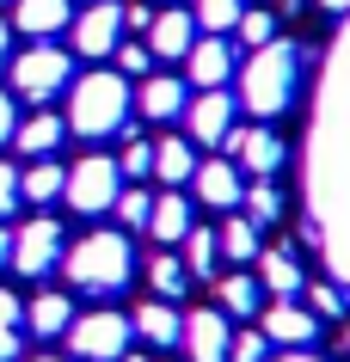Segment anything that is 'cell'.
Here are the masks:
<instances>
[{
    "mask_svg": "<svg viewBox=\"0 0 350 362\" xmlns=\"http://www.w3.org/2000/svg\"><path fill=\"white\" fill-rule=\"evenodd\" d=\"M25 325H31L37 338H62V332L74 325V301H68V295H56V288H43L37 301L25 307Z\"/></svg>",
    "mask_w": 350,
    "mask_h": 362,
    "instance_id": "23",
    "label": "cell"
},
{
    "mask_svg": "<svg viewBox=\"0 0 350 362\" xmlns=\"http://www.w3.org/2000/svg\"><path fill=\"white\" fill-rule=\"evenodd\" d=\"M62 86H68V49H56V43H37V49L13 56V93H19V98H31V105H49Z\"/></svg>",
    "mask_w": 350,
    "mask_h": 362,
    "instance_id": "6",
    "label": "cell"
},
{
    "mask_svg": "<svg viewBox=\"0 0 350 362\" xmlns=\"http://www.w3.org/2000/svg\"><path fill=\"white\" fill-rule=\"evenodd\" d=\"M19 203H25V197H19V166H6V160H0V221L19 209Z\"/></svg>",
    "mask_w": 350,
    "mask_h": 362,
    "instance_id": "38",
    "label": "cell"
},
{
    "mask_svg": "<svg viewBox=\"0 0 350 362\" xmlns=\"http://www.w3.org/2000/svg\"><path fill=\"white\" fill-rule=\"evenodd\" d=\"M264 356H271V338H264V332H233L228 362H264Z\"/></svg>",
    "mask_w": 350,
    "mask_h": 362,
    "instance_id": "36",
    "label": "cell"
},
{
    "mask_svg": "<svg viewBox=\"0 0 350 362\" xmlns=\"http://www.w3.org/2000/svg\"><path fill=\"white\" fill-rule=\"evenodd\" d=\"M233 31H240V43H246V49H264V43L276 37V13H264V6H246Z\"/></svg>",
    "mask_w": 350,
    "mask_h": 362,
    "instance_id": "32",
    "label": "cell"
},
{
    "mask_svg": "<svg viewBox=\"0 0 350 362\" xmlns=\"http://www.w3.org/2000/svg\"><path fill=\"white\" fill-rule=\"evenodd\" d=\"M264 362H320V356H308V350H289V356H264Z\"/></svg>",
    "mask_w": 350,
    "mask_h": 362,
    "instance_id": "43",
    "label": "cell"
},
{
    "mask_svg": "<svg viewBox=\"0 0 350 362\" xmlns=\"http://www.w3.org/2000/svg\"><path fill=\"white\" fill-rule=\"evenodd\" d=\"M6 49H13V25L0 19V68H6Z\"/></svg>",
    "mask_w": 350,
    "mask_h": 362,
    "instance_id": "41",
    "label": "cell"
},
{
    "mask_svg": "<svg viewBox=\"0 0 350 362\" xmlns=\"http://www.w3.org/2000/svg\"><path fill=\"white\" fill-rule=\"evenodd\" d=\"M320 6H326L332 19H344V13H350V0H320Z\"/></svg>",
    "mask_w": 350,
    "mask_h": 362,
    "instance_id": "44",
    "label": "cell"
},
{
    "mask_svg": "<svg viewBox=\"0 0 350 362\" xmlns=\"http://www.w3.org/2000/svg\"><path fill=\"white\" fill-rule=\"evenodd\" d=\"M276 6H283V13H301V6H308V0H276Z\"/></svg>",
    "mask_w": 350,
    "mask_h": 362,
    "instance_id": "45",
    "label": "cell"
},
{
    "mask_svg": "<svg viewBox=\"0 0 350 362\" xmlns=\"http://www.w3.org/2000/svg\"><path fill=\"white\" fill-rule=\"evenodd\" d=\"M111 215L123 221V228H148V215H154V197H148V191H117Z\"/></svg>",
    "mask_w": 350,
    "mask_h": 362,
    "instance_id": "34",
    "label": "cell"
},
{
    "mask_svg": "<svg viewBox=\"0 0 350 362\" xmlns=\"http://www.w3.org/2000/svg\"><path fill=\"white\" fill-rule=\"evenodd\" d=\"M62 185H68V166H56V160H31V166L19 172V197H31V203H56Z\"/></svg>",
    "mask_w": 350,
    "mask_h": 362,
    "instance_id": "24",
    "label": "cell"
},
{
    "mask_svg": "<svg viewBox=\"0 0 350 362\" xmlns=\"http://www.w3.org/2000/svg\"><path fill=\"white\" fill-rule=\"evenodd\" d=\"M13 31H25V37H37V43H49L56 31H68L74 25V6L68 0H13Z\"/></svg>",
    "mask_w": 350,
    "mask_h": 362,
    "instance_id": "14",
    "label": "cell"
},
{
    "mask_svg": "<svg viewBox=\"0 0 350 362\" xmlns=\"http://www.w3.org/2000/svg\"><path fill=\"white\" fill-rule=\"evenodd\" d=\"M191 185H197V197H203L209 209H240V197H246V178H240L233 160H197Z\"/></svg>",
    "mask_w": 350,
    "mask_h": 362,
    "instance_id": "12",
    "label": "cell"
},
{
    "mask_svg": "<svg viewBox=\"0 0 350 362\" xmlns=\"http://www.w3.org/2000/svg\"><path fill=\"white\" fill-rule=\"evenodd\" d=\"M258 295H264V283H258V276H246V270L221 276V288H215L221 313H240V320H252V313H258Z\"/></svg>",
    "mask_w": 350,
    "mask_h": 362,
    "instance_id": "25",
    "label": "cell"
},
{
    "mask_svg": "<svg viewBox=\"0 0 350 362\" xmlns=\"http://www.w3.org/2000/svg\"><path fill=\"white\" fill-rule=\"evenodd\" d=\"M185 123H191V141H197V148L228 141V129H233V98L215 86V93H203L197 105H185Z\"/></svg>",
    "mask_w": 350,
    "mask_h": 362,
    "instance_id": "13",
    "label": "cell"
},
{
    "mask_svg": "<svg viewBox=\"0 0 350 362\" xmlns=\"http://www.w3.org/2000/svg\"><path fill=\"white\" fill-rule=\"evenodd\" d=\"M185 68H191V80L203 86V93H215V86H228V74H233V49L221 37H203V43H191Z\"/></svg>",
    "mask_w": 350,
    "mask_h": 362,
    "instance_id": "18",
    "label": "cell"
},
{
    "mask_svg": "<svg viewBox=\"0 0 350 362\" xmlns=\"http://www.w3.org/2000/svg\"><path fill=\"white\" fill-rule=\"evenodd\" d=\"M62 270L86 295H117V288L129 283V270H136V252H129L123 233H86V240H74V246L62 252Z\"/></svg>",
    "mask_w": 350,
    "mask_h": 362,
    "instance_id": "3",
    "label": "cell"
},
{
    "mask_svg": "<svg viewBox=\"0 0 350 362\" xmlns=\"http://www.w3.org/2000/svg\"><path fill=\"white\" fill-rule=\"evenodd\" d=\"M68 37H74V49L86 62L111 56L117 43H123V6H117V0H86V13L68 25Z\"/></svg>",
    "mask_w": 350,
    "mask_h": 362,
    "instance_id": "9",
    "label": "cell"
},
{
    "mask_svg": "<svg viewBox=\"0 0 350 362\" xmlns=\"http://www.w3.org/2000/svg\"><path fill=\"white\" fill-rule=\"evenodd\" d=\"M62 135H68V117H56V111H37V117H25V123H19L13 148H19L25 160H49V153L62 148Z\"/></svg>",
    "mask_w": 350,
    "mask_h": 362,
    "instance_id": "17",
    "label": "cell"
},
{
    "mask_svg": "<svg viewBox=\"0 0 350 362\" xmlns=\"http://www.w3.org/2000/svg\"><path fill=\"white\" fill-rule=\"evenodd\" d=\"M301 93V49L283 37H271L264 49H252V62L240 68V105L258 117V123H271L283 117Z\"/></svg>",
    "mask_w": 350,
    "mask_h": 362,
    "instance_id": "1",
    "label": "cell"
},
{
    "mask_svg": "<svg viewBox=\"0 0 350 362\" xmlns=\"http://www.w3.org/2000/svg\"><path fill=\"white\" fill-rule=\"evenodd\" d=\"M240 13H246L240 0H197V13H191V19L203 25L209 37H221V31H233V25H240Z\"/></svg>",
    "mask_w": 350,
    "mask_h": 362,
    "instance_id": "31",
    "label": "cell"
},
{
    "mask_svg": "<svg viewBox=\"0 0 350 362\" xmlns=\"http://www.w3.org/2000/svg\"><path fill=\"white\" fill-rule=\"evenodd\" d=\"M271 344H283V350H308L313 338H320V313L301 301H271L264 307V325H258Z\"/></svg>",
    "mask_w": 350,
    "mask_h": 362,
    "instance_id": "11",
    "label": "cell"
},
{
    "mask_svg": "<svg viewBox=\"0 0 350 362\" xmlns=\"http://www.w3.org/2000/svg\"><path fill=\"white\" fill-rule=\"evenodd\" d=\"M344 356H350V325H344Z\"/></svg>",
    "mask_w": 350,
    "mask_h": 362,
    "instance_id": "46",
    "label": "cell"
},
{
    "mask_svg": "<svg viewBox=\"0 0 350 362\" xmlns=\"http://www.w3.org/2000/svg\"><path fill=\"white\" fill-rule=\"evenodd\" d=\"M117 191H123V172H117L111 153H86L80 166H68V185H62V203L74 215H111Z\"/></svg>",
    "mask_w": 350,
    "mask_h": 362,
    "instance_id": "4",
    "label": "cell"
},
{
    "mask_svg": "<svg viewBox=\"0 0 350 362\" xmlns=\"http://www.w3.org/2000/svg\"><path fill=\"white\" fill-rule=\"evenodd\" d=\"M197 221H191V203L178 191H166V197H154V215H148V233H154L160 246H185V233H191Z\"/></svg>",
    "mask_w": 350,
    "mask_h": 362,
    "instance_id": "21",
    "label": "cell"
},
{
    "mask_svg": "<svg viewBox=\"0 0 350 362\" xmlns=\"http://www.w3.org/2000/svg\"><path fill=\"white\" fill-rule=\"evenodd\" d=\"M148 25H154V13H148V6H123V31H141V37H148Z\"/></svg>",
    "mask_w": 350,
    "mask_h": 362,
    "instance_id": "40",
    "label": "cell"
},
{
    "mask_svg": "<svg viewBox=\"0 0 350 362\" xmlns=\"http://www.w3.org/2000/svg\"><path fill=\"white\" fill-rule=\"evenodd\" d=\"M258 283L271 288L276 301H295L308 288V270L295 264V252H258Z\"/></svg>",
    "mask_w": 350,
    "mask_h": 362,
    "instance_id": "20",
    "label": "cell"
},
{
    "mask_svg": "<svg viewBox=\"0 0 350 362\" xmlns=\"http://www.w3.org/2000/svg\"><path fill=\"white\" fill-rule=\"evenodd\" d=\"M117 172H123V178H148V172H154V141L129 135V141H123V153H117Z\"/></svg>",
    "mask_w": 350,
    "mask_h": 362,
    "instance_id": "33",
    "label": "cell"
},
{
    "mask_svg": "<svg viewBox=\"0 0 350 362\" xmlns=\"http://www.w3.org/2000/svg\"><path fill=\"white\" fill-rule=\"evenodd\" d=\"M111 56H117V74H141V80L154 74V49L148 43H117Z\"/></svg>",
    "mask_w": 350,
    "mask_h": 362,
    "instance_id": "35",
    "label": "cell"
},
{
    "mask_svg": "<svg viewBox=\"0 0 350 362\" xmlns=\"http://www.w3.org/2000/svg\"><path fill=\"white\" fill-rule=\"evenodd\" d=\"M308 307L320 313V320H332V313H344V288H338V283H313L308 288Z\"/></svg>",
    "mask_w": 350,
    "mask_h": 362,
    "instance_id": "37",
    "label": "cell"
},
{
    "mask_svg": "<svg viewBox=\"0 0 350 362\" xmlns=\"http://www.w3.org/2000/svg\"><path fill=\"white\" fill-rule=\"evenodd\" d=\"M215 258H221V246H215L209 228L185 233V270H191V276H215Z\"/></svg>",
    "mask_w": 350,
    "mask_h": 362,
    "instance_id": "29",
    "label": "cell"
},
{
    "mask_svg": "<svg viewBox=\"0 0 350 362\" xmlns=\"http://www.w3.org/2000/svg\"><path fill=\"white\" fill-rule=\"evenodd\" d=\"M197 172V153H191V135H166V141H154V178L160 185H191Z\"/></svg>",
    "mask_w": 350,
    "mask_h": 362,
    "instance_id": "22",
    "label": "cell"
},
{
    "mask_svg": "<svg viewBox=\"0 0 350 362\" xmlns=\"http://www.w3.org/2000/svg\"><path fill=\"white\" fill-rule=\"evenodd\" d=\"M31 362H62V356H31Z\"/></svg>",
    "mask_w": 350,
    "mask_h": 362,
    "instance_id": "47",
    "label": "cell"
},
{
    "mask_svg": "<svg viewBox=\"0 0 350 362\" xmlns=\"http://www.w3.org/2000/svg\"><path fill=\"white\" fill-rule=\"evenodd\" d=\"M185 356L191 362H228V344H233V332H228V313L221 307H197V313H185Z\"/></svg>",
    "mask_w": 350,
    "mask_h": 362,
    "instance_id": "10",
    "label": "cell"
},
{
    "mask_svg": "<svg viewBox=\"0 0 350 362\" xmlns=\"http://www.w3.org/2000/svg\"><path fill=\"white\" fill-rule=\"evenodd\" d=\"M129 325H136L148 344H178V338H185V313H178L173 301H160V295H154V301H141L136 313H129Z\"/></svg>",
    "mask_w": 350,
    "mask_h": 362,
    "instance_id": "19",
    "label": "cell"
},
{
    "mask_svg": "<svg viewBox=\"0 0 350 362\" xmlns=\"http://www.w3.org/2000/svg\"><path fill=\"white\" fill-rule=\"evenodd\" d=\"M197 43V19L191 13H178V6H166V13H154V25H148V49H154L160 62H185Z\"/></svg>",
    "mask_w": 350,
    "mask_h": 362,
    "instance_id": "15",
    "label": "cell"
},
{
    "mask_svg": "<svg viewBox=\"0 0 350 362\" xmlns=\"http://www.w3.org/2000/svg\"><path fill=\"white\" fill-rule=\"evenodd\" d=\"M19 338H25V307L13 288H0V362L19 356Z\"/></svg>",
    "mask_w": 350,
    "mask_h": 362,
    "instance_id": "28",
    "label": "cell"
},
{
    "mask_svg": "<svg viewBox=\"0 0 350 362\" xmlns=\"http://www.w3.org/2000/svg\"><path fill=\"white\" fill-rule=\"evenodd\" d=\"M148 283H154L160 301H178V295L191 288V270H185V258H173V252H154V258H148Z\"/></svg>",
    "mask_w": 350,
    "mask_h": 362,
    "instance_id": "27",
    "label": "cell"
},
{
    "mask_svg": "<svg viewBox=\"0 0 350 362\" xmlns=\"http://www.w3.org/2000/svg\"><path fill=\"white\" fill-rule=\"evenodd\" d=\"M68 129L86 135V141H105V135L129 129V80L111 74V68L80 74L74 93H68Z\"/></svg>",
    "mask_w": 350,
    "mask_h": 362,
    "instance_id": "2",
    "label": "cell"
},
{
    "mask_svg": "<svg viewBox=\"0 0 350 362\" xmlns=\"http://www.w3.org/2000/svg\"><path fill=\"white\" fill-rule=\"evenodd\" d=\"M19 135V111H13V93H0V141Z\"/></svg>",
    "mask_w": 350,
    "mask_h": 362,
    "instance_id": "39",
    "label": "cell"
},
{
    "mask_svg": "<svg viewBox=\"0 0 350 362\" xmlns=\"http://www.w3.org/2000/svg\"><path fill=\"white\" fill-rule=\"evenodd\" d=\"M6 264H13V233L0 228V270H6Z\"/></svg>",
    "mask_w": 350,
    "mask_h": 362,
    "instance_id": "42",
    "label": "cell"
},
{
    "mask_svg": "<svg viewBox=\"0 0 350 362\" xmlns=\"http://www.w3.org/2000/svg\"><path fill=\"white\" fill-rule=\"evenodd\" d=\"M240 203H246V221H252V228H271L276 215H283V197H276V185L271 178H258L252 191L240 197Z\"/></svg>",
    "mask_w": 350,
    "mask_h": 362,
    "instance_id": "30",
    "label": "cell"
},
{
    "mask_svg": "<svg viewBox=\"0 0 350 362\" xmlns=\"http://www.w3.org/2000/svg\"><path fill=\"white\" fill-rule=\"evenodd\" d=\"M215 246H221V258H233V264H252L258 258V228L246 221V215H228L221 233H215Z\"/></svg>",
    "mask_w": 350,
    "mask_h": 362,
    "instance_id": "26",
    "label": "cell"
},
{
    "mask_svg": "<svg viewBox=\"0 0 350 362\" xmlns=\"http://www.w3.org/2000/svg\"><path fill=\"white\" fill-rule=\"evenodd\" d=\"M62 252H68L62 221H49L43 209H37V221H25V228L13 233V270H19V276H43V270H56Z\"/></svg>",
    "mask_w": 350,
    "mask_h": 362,
    "instance_id": "7",
    "label": "cell"
},
{
    "mask_svg": "<svg viewBox=\"0 0 350 362\" xmlns=\"http://www.w3.org/2000/svg\"><path fill=\"white\" fill-rule=\"evenodd\" d=\"M136 105H141V117H148V123H173V117H185L191 93H185V80H178V74H148Z\"/></svg>",
    "mask_w": 350,
    "mask_h": 362,
    "instance_id": "16",
    "label": "cell"
},
{
    "mask_svg": "<svg viewBox=\"0 0 350 362\" xmlns=\"http://www.w3.org/2000/svg\"><path fill=\"white\" fill-rule=\"evenodd\" d=\"M129 338H136L129 313H111V307H98V313H74V325H68V350H74L80 362H123Z\"/></svg>",
    "mask_w": 350,
    "mask_h": 362,
    "instance_id": "5",
    "label": "cell"
},
{
    "mask_svg": "<svg viewBox=\"0 0 350 362\" xmlns=\"http://www.w3.org/2000/svg\"><path fill=\"white\" fill-rule=\"evenodd\" d=\"M228 160L240 172H258V178H276L283 172V160H289V148H283V135L264 129V123H252V129H228Z\"/></svg>",
    "mask_w": 350,
    "mask_h": 362,
    "instance_id": "8",
    "label": "cell"
}]
</instances>
